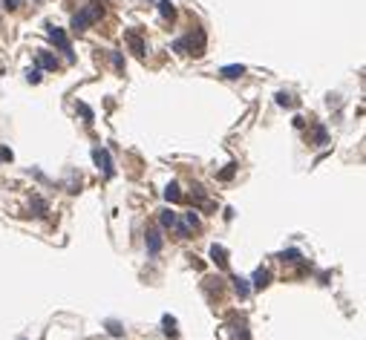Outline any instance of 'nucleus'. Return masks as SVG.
I'll list each match as a JSON object with an SVG mask.
<instances>
[{
  "instance_id": "nucleus-1",
  "label": "nucleus",
  "mask_w": 366,
  "mask_h": 340,
  "mask_svg": "<svg viewBox=\"0 0 366 340\" xmlns=\"http://www.w3.org/2000/svg\"><path fill=\"white\" fill-rule=\"evenodd\" d=\"M101 15H104V3H98V0L87 3V6H84V9L72 18V32H84L90 23L101 20Z\"/></svg>"
},
{
  "instance_id": "nucleus-2",
  "label": "nucleus",
  "mask_w": 366,
  "mask_h": 340,
  "mask_svg": "<svg viewBox=\"0 0 366 340\" xmlns=\"http://www.w3.org/2000/svg\"><path fill=\"white\" fill-rule=\"evenodd\" d=\"M46 35H49V40L61 49V52H66V61L72 63L75 61V55H72V46H69V38H66V32L58 29V26H46Z\"/></svg>"
},
{
  "instance_id": "nucleus-3",
  "label": "nucleus",
  "mask_w": 366,
  "mask_h": 340,
  "mask_svg": "<svg viewBox=\"0 0 366 340\" xmlns=\"http://www.w3.org/2000/svg\"><path fill=\"white\" fill-rule=\"evenodd\" d=\"M92 161L98 164V170L107 176V179H113V173H116V167H113V159H110V153L104 150V147H95L92 150Z\"/></svg>"
},
{
  "instance_id": "nucleus-4",
  "label": "nucleus",
  "mask_w": 366,
  "mask_h": 340,
  "mask_svg": "<svg viewBox=\"0 0 366 340\" xmlns=\"http://www.w3.org/2000/svg\"><path fill=\"white\" fill-rule=\"evenodd\" d=\"M124 38H127V46H130V49H133V55H136V58H144V52H147V46H144V40H142V35H139V32H127V35H124Z\"/></svg>"
},
{
  "instance_id": "nucleus-5",
  "label": "nucleus",
  "mask_w": 366,
  "mask_h": 340,
  "mask_svg": "<svg viewBox=\"0 0 366 340\" xmlns=\"http://www.w3.org/2000/svg\"><path fill=\"white\" fill-rule=\"evenodd\" d=\"M184 40H187V52H193V55H202V49H205V32H202V29L190 32Z\"/></svg>"
},
{
  "instance_id": "nucleus-6",
  "label": "nucleus",
  "mask_w": 366,
  "mask_h": 340,
  "mask_svg": "<svg viewBox=\"0 0 366 340\" xmlns=\"http://www.w3.org/2000/svg\"><path fill=\"white\" fill-rule=\"evenodd\" d=\"M144 237H147V240H144V242H147V254L156 257V254L162 251V231H159V228H147Z\"/></svg>"
},
{
  "instance_id": "nucleus-7",
  "label": "nucleus",
  "mask_w": 366,
  "mask_h": 340,
  "mask_svg": "<svg viewBox=\"0 0 366 340\" xmlns=\"http://www.w3.org/2000/svg\"><path fill=\"white\" fill-rule=\"evenodd\" d=\"M35 63H38V69H58V58L52 52H46V49H41L35 55Z\"/></svg>"
},
{
  "instance_id": "nucleus-8",
  "label": "nucleus",
  "mask_w": 366,
  "mask_h": 340,
  "mask_svg": "<svg viewBox=\"0 0 366 340\" xmlns=\"http://www.w3.org/2000/svg\"><path fill=\"white\" fill-rule=\"evenodd\" d=\"M179 323H176V317L173 314H164L162 317V332L167 335V338H179V329H176Z\"/></svg>"
},
{
  "instance_id": "nucleus-9",
  "label": "nucleus",
  "mask_w": 366,
  "mask_h": 340,
  "mask_svg": "<svg viewBox=\"0 0 366 340\" xmlns=\"http://www.w3.org/2000/svg\"><path fill=\"white\" fill-rule=\"evenodd\" d=\"M211 260H214L219 268H228V251H225L222 245H216V242L211 245Z\"/></svg>"
},
{
  "instance_id": "nucleus-10",
  "label": "nucleus",
  "mask_w": 366,
  "mask_h": 340,
  "mask_svg": "<svg viewBox=\"0 0 366 340\" xmlns=\"http://www.w3.org/2000/svg\"><path fill=\"white\" fill-rule=\"evenodd\" d=\"M268 280H271V271H268V268H263V265H260V268H257V271H254V288H257V291H263V288H265V285H268Z\"/></svg>"
},
{
  "instance_id": "nucleus-11",
  "label": "nucleus",
  "mask_w": 366,
  "mask_h": 340,
  "mask_svg": "<svg viewBox=\"0 0 366 340\" xmlns=\"http://www.w3.org/2000/svg\"><path fill=\"white\" fill-rule=\"evenodd\" d=\"M219 75H222V78H231V81H234V78L245 75V66H243V63H228V66H222V69H219Z\"/></svg>"
},
{
  "instance_id": "nucleus-12",
  "label": "nucleus",
  "mask_w": 366,
  "mask_h": 340,
  "mask_svg": "<svg viewBox=\"0 0 366 340\" xmlns=\"http://www.w3.org/2000/svg\"><path fill=\"white\" fill-rule=\"evenodd\" d=\"M231 282H234V291L240 294V300H245V297L251 294V285H248L251 280H245V277H240V274H237V277L231 280Z\"/></svg>"
},
{
  "instance_id": "nucleus-13",
  "label": "nucleus",
  "mask_w": 366,
  "mask_h": 340,
  "mask_svg": "<svg viewBox=\"0 0 366 340\" xmlns=\"http://www.w3.org/2000/svg\"><path fill=\"white\" fill-rule=\"evenodd\" d=\"M176 219H179V214H176V211H170V208L159 211V222H162V228H173V225H176Z\"/></svg>"
},
{
  "instance_id": "nucleus-14",
  "label": "nucleus",
  "mask_w": 366,
  "mask_h": 340,
  "mask_svg": "<svg viewBox=\"0 0 366 340\" xmlns=\"http://www.w3.org/2000/svg\"><path fill=\"white\" fill-rule=\"evenodd\" d=\"M156 6H159V15H162V18H164V20H167V18H170V20H173V18H176V6H173V3H170V0H159V3H156Z\"/></svg>"
},
{
  "instance_id": "nucleus-15",
  "label": "nucleus",
  "mask_w": 366,
  "mask_h": 340,
  "mask_svg": "<svg viewBox=\"0 0 366 340\" xmlns=\"http://www.w3.org/2000/svg\"><path fill=\"white\" fill-rule=\"evenodd\" d=\"M164 199H167V202H179V199H182V190H179L176 182H170V185L164 187Z\"/></svg>"
},
{
  "instance_id": "nucleus-16",
  "label": "nucleus",
  "mask_w": 366,
  "mask_h": 340,
  "mask_svg": "<svg viewBox=\"0 0 366 340\" xmlns=\"http://www.w3.org/2000/svg\"><path fill=\"white\" fill-rule=\"evenodd\" d=\"M234 340H251L248 338V323H245V320H240V323L234 326Z\"/></svg>"
},
{
  "instance_id": "nucleus-17",
  "label": "nucleus",
  "mask_w": 366,
  "mask_h": 340,
  "mask_svg": "<svg viewBox=\"0 0 366 340\" xmlns=\"http://www.w3.org/2000/svg\"><path fill=\"white\" fill-rule=\"evenodd\" d=\"M280 260H283V262H297V260H300V251H297V248H288V251L280 254Z\"/></svg>"
},
{
  "instance_id": "nucleus-18",
  "label": "nucleus",
  "mask_w": 366,
  "mask_h": 340,
  "mask_svg": "<svg viewBox=\"0 0 366 340\" xmlns=\"http://www.w3.org/2000/svg\"><path fill=\"white\" fill-rule=\"evenodd\" d=\"M277 104H280V107H294V95L291 93H277Z\"/></svg>"
},
{
  "instance_id": "nucleus-19",
  "label": "nucleus",
  "mask_w": 366,
  "mask_h": 340,
  "mask_svg": "<svg viewBox=\"0 0 366 340\" xmlns=\"http://www.w3.org/2000/svg\"><path fill=\"white\" fill-rule=\"evenodd\" d=\"M314 141H317V144H326V141H329V136H326V127H323V124H317V127H314Z\"/></svg>"
},
{
  "instance_id": "nucleus-20",
  "label": "nucleus",
  "mask_w": 366,
  "mask_h": 340,
  "mask_svg": "<svg viewBox=\"0 0 366 340\" xmlns=\"http://www.w3.org/2000/svg\"><path fill=\"white\" fill-rule=\"evenodd\" d=\"M107 329H110V335H113V338H122V335H124V329H122V323H119V320H107Z\"/></svg>"
},
{
  "instance_id": "nucleus-21",
  "label": "nucleus",
  "mask_w": 366,
  "mask_h": 340,
  "mask_svg": "<svg viewBox=\"0 0 366 340\" xmlns=\"http://www.w3.org/2000/svg\"><path fill=\"white\" fill-rule=\"evenodd\" d=\"M26 81H29V84H41V69H38V66H29V69H26Z\"/></svg>"
},
{
  "instance_id": "nucleus-22",
  "label": "nucleus",
  "mask_w": 366,
  "mask_h": 340,
  "mask_svg": "<svg viewBox=\"0 0 366 340\" xmlns=\"http://www.w3.org/2000/svg\"><path fill=\"white\" fill-rule=\"evenodd\" d=\"M173 228H176V234H179V240H187V234H190V228H187V222H179V219H176V225H173Z\"/></svg>"
},
{
  "instance_id": "nucleus-23",
  "label": "nucleus",
  "mask_w": 366,
  "mask_h": 340,
  "mask_svg": "<svg viewBox=\"0 0 366 340\" xmlns=\"http://www.w3.org/2000/svg\"><path fill=\"white\" fill-rule=\"evenodd\" d=\"M184 222H187V228H199V217H196V211H187V214H184Z\"/></svg>"
},
{
  "instance_id": "nucleus-24",
  "label": "nucleus",
  "mask_w": 366,
  "mask_h": 340,
  "mask_svg": "<svg viewBox=\"0 0 366 340\" xmlns=\"http://www.w3.org/2000/svg\"><path fill=\"white\" fill-rule=\"evenodd\" d=\"M234 173H237V164H228V167L219 173V179H222V182H228V179H234Z\"/></svg>"
},
{
  "instance_id": "nucleus-25",
  "label": "nucleus",
  "mask_w": 366,
  "mask_h": 340,
  "mask_svg": "<svg viewBox=\"0 0 366 340\" xmlns=\"http://www.w3.org/2000/svg\"><path fill=\"white\" fill-rule=\"evenodd\" d=\"M32 208L38 211L35 217H43V214H46V202H43V199H32Z\"/></svg>"
},
{
  "instance_id": "nucleus-26",
  "label": "nucleus",
  "mask_w": 366,
  "mask_h": 340,
  "mask_svg": "<svg viewBox=\"0 0 366 340\" xmlns=\"http://www.w3.org/2000/svg\"><path fill=\"white\" fill-rule=\"evenodd\" d=\"M173 52H179V55H187V40H184V38L173 40Z\"/></svg>"
},
{
  "instance_id": "nucleus-27",
  "label": "nucleus",
  "mask_w": 366,
  "mask_h": 340,
  "mask_svg": "<svg viewBox=\"0 0 366 340\" xmlns=\"http://www.w3.org/2000/svg\"><path fill=\"white\" fill-rule=\"evenodd\" d=\"M0 3H3V9H9V12L20 9V0H0Z\"/></svg>"
},
{
  "instance_id": "nucleus-28",
  "label": "nucleus",
  "mask_w": 366,
  "mask_h": 340,
  "mask_svg": "<svg viewBox=\"0 0 366 340\" xmlns=\"http://www.w3.org/2000/svg\"><path fill=\"white\" fill-rule=\"evenodd\" d=\"M113 66H116L119 72L124 69V58H122V52H113Z\"/></svg>"
},
{
  "instance_id": "nucleus-29",
  "label": "nucleus",
  "mask_w": 366,
  "mask_h": 340,
  "mask_svg": "<svg viewBox=\"0 0 366 340\" xmlns=\"http://www.w3.org/2000/svg\"><path fill=\"white\" fill-rule=\"evenodd\" d=\"M81 107V113H84V119H87V124H92V110L87 107V104H78Z\"/></svg>"
}]
</instances>
